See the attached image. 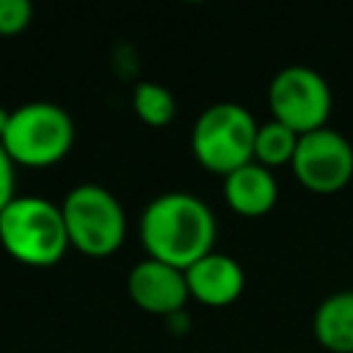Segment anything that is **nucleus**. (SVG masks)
<instances>
[{"mask_svg": "<svg viewBox=\"0 0 353 353\" xmlns=\"http://www.w3.org/2000/svg\"><path fill=\"white\" fill-rule=\"evenodd\" d=\"M141 243L152 259L188 270L196 259L212 251L218 223L204 199L188 190L154 196L141 212Z\"/></svg>", "mask_w": 353, "mask_h": 353, "instance_id": "f257e3e1", "label": "nucleus"}, {"mask_svg": "<svg viewBox=\"0 0 353 353\" xmlns=\"http://www.w3.org/2000/svg\"><path fill=\"white\" fill-rule=\"evenodd\" d=\"M0 245L22 265L50 268L61 262L69 248L61 204L44 196H14L0 212Z\"/></svg>", "mask_w": 353, "mask_h": 353, "instance_id": "f03ea898", "label": "nucleus"}, {"mask_svg": "<svg viewBox=\"0 0 353 353\" xmlns=\"http://www.w3.org/2000/svg\"><path fill=\"white\" fill-rule=\"evenodd\" d=\"M3 149L19 165L44 168L63 160L74 143V121L55 102L36 99L11 110L8 127L0 135Z\"/></svg>", "mask_w": 353, "mask_h": 353, "instance_id": "7ed1b4c3", "label": "nucleus"}, {"mask_svg": "<svg viewBox=\"0 0 353 353\" xmlns=\"http://www.w3.org/2000/svg\"><path fill=\"white\" fill-rule=\"evenodd\" d=\"M256 130L259 124L248 108L237 102H215L196 116L190 149L207 171L226 176L254 160Z\"/></svg>", "mask_w": 353, "mask_h": 353, "instance_id": "20e7f679", "label": "nucleus"}, {"mask_svg": "<svg viewBox=\"0 0 353 353\" xmlns=\"http://www.w3.org/2000/svg\"><path fill=\"white\" fill-rule=\"evenodd\" d=\"M69 245L88 256H108L119 251L127 234V215L121 201L97 182L74 185L61 201Z\"/></svg>", "mask_w": 353, "mask_h": 353, "instance_id": "39448f33", "label": "nucleus"}, {"mask_svg": "<svg viewBox=\"0 0 353 353\" xmlns=\"http://www.w3.org/2000/svg\"><path fill=\"white\" fill-rule=\"evenodd\" d=\"M331 102L334 99L325 77L303 63L279 69L268 85V108L273 119L287 124L298 135L325 127Z\"/></svg>", "mask_w": 353, "mask_h": 353, "instance_id": "423d86ee", "label": "nucleus"}, {"mask_svg": "<svg viewBox=\"0 0 353 353\" xmlns=\"http://www.w3.org/2000/svg\"><path fill=\"white\" fill-rule=\"evenodd\" d=\"M290 165L298 182L309 190L334 193L345 188L353 176V146L339 130L325 124L298 138Z\"/></svg>", "mask_w": 353, "mask_h": 353, "instance_id": "0eeeda50", "label": "nucleus"}, {"mask_svg": "<svg viewBox=\"0 0 353 353\" xmlns=\"http://www.w3.org/2000/svg\"><path fill=\"white\" fill-rule=\"evenodd\" d=\"M127 292L138 309H143L149 314H163V317L179 314L190 298L185 270L165 265L160 259H152V256H146L130 268Z\"/></svg>", "mask_w": 353, "mask_h": 353, "instance_id": "6e6552de", "label": "nucleus"}, {"mask_svg": "<svg viewBox=\"0 0 353 353\" xmlns=\"http://www.w3.org/2000/svg\"><path fill=\"white\" fill-rule=\"evenodd\" d=\"M185 279H188L190 298L207 306H226L237 301L245 287V273L240 262L221 251H210L201 259H196L185 270Z\"/></svg>", "mask_w": 353, "mask_h": 353, "instance_id": "1a4fd4ad", "label": "nucleus"}, {"mask_svg": "<svg viewBox=\"0 0 353 353\" xmlns=\"http://www.w3.org/2000/svg\"><path fill=\"white\" fill-rule=\"evenodd\" d=\"M223 199L237 215L259 218L276 207L279 182L270 174V168L251 160L223 176Z\"/></svg>", "mask_w": 353, "mask_h": 353, "instance_id": "9d476101", "label": "nucleus"}, {"mask_svg": "<svg viewBox=\"0 0 353 353\" xmlns=\"http://www.w3.org/2000/svg\"><path fill=\"white\" fill-rule=\"evenodd\" d=\"M312 331L331 353H353V290L323 298L314 309Z\"/></svg>", "mask_w": 353, "mask_h": 353, "instance_id": "9b49d317", "label": "nucleus"}, {"mask_svg": "<svg viewBox=\"0 0 353 353\" xmlns=\"http://www.w3.org/2000/svg\"><path fill=\"white\" fill-rule=\"evenodd\" d=\"M298 132L290 130L287 124L270 119L265 124H259L256 130V141H254V160L265 168H273V165H287L292 163V154H295V146H298Z\"/></svg>", "mask_w": 353, "mask_h": 353, "instance_id": "f8f14e48", "label": "nucleus"}, {"mask_svg": "<svg viewBox=\"0 0 353 353\" xmlns=\"http://www.w3.org/2000/svg\"><path fill=\"white\" fill-rule=\"evenodd\" d=\"M132 110L149 127H163L176 113V99L168 85L154 80H141L132 88Z\"/></svg>", "mask_w": 353, "mask_h": 353, "instance_id": "ddd939ff", "label": "nucleus"}, {"mask_svg": "<svg viewBox=\"0 0 353 353\" xmlns=\"http://www.w3.org/2000/svg\"><path fill=\"white\" fill-rule=\"evenodd\" d=\"M33 19V6L28 0H0V36L22 33Z\"/></svg>", "mask_w": 353, "mask_h": 353, "instance_id": "4468645a", "label": "nucleus"}, {"mask_svg": "<svg viewBox=\"0 0 353 353\" xmlns=\"http://www.w3.org/2000/svg\"><path fill=\"white\" fill-rule=\"evenodd\" d=\"M14 165H17V163L8 157V152H6L3 143H0V212H3V210L11 204V199L17 196V193H14V188H17V179H14L17 171H14Z\"/></svg>", "mask_w": 353, "mask_h": 353, "instance_id": "2eb2a0df", "label": "nucleus"}, {"mask_svg": "<svg viewBox=\"0 0 353 353\" xmlns=\"http://www.w3.org/2000/svg\"><path fill=\"white\" fill-rule=\"evenodd\" d=\"M8 119H11V110H6V108H0V135L6 132V127H8Z\"/></svg>", "mask_w": 353, "mask_h": 353, "instance_id": "dca6fc26", "label": "nucleus"}]
</instances>
